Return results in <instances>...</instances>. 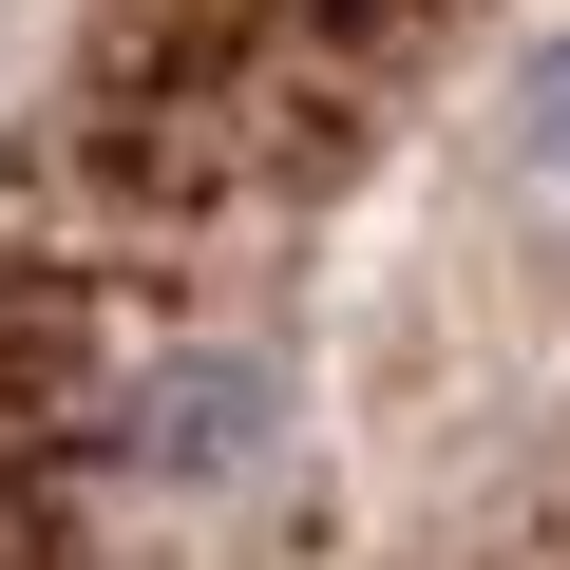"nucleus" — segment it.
<instances>
[{
	"label": "nucleus",
	"instance_id": "1",
	"mask_svg": "<svg viewBox=\"0 0 570 570\" xmlns=\"http://www.w3.org/2000/svg\"><path fill=\"white\" fill-rule=\"evenodd\" d=\"M266 438H285V381H266L247 343H171V362L115 400V475H153V494H247Z\"/></svg>",
	"mask_w": 570,
	"mask_h": 570
},
{
	"label": "nucleus",
	"instance_id": "2",
	"mask_svg": "<svg viewBox=\"0 0 570 570\" xmlns=\"http://www.w3.org/2000/svg\"><path fill=\"white\" fill-rule=\"evenodd\" d=\"M513 153H532V190L570 209V20H551V39L513 58Z\"/></svg>",
	"mask_w": 570,
	"mask_h": 570
}]
</instances>
